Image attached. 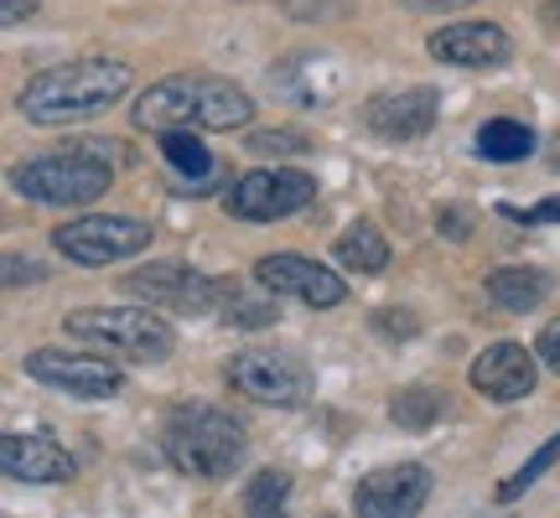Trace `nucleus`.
<instances>
[{"instance_id": "obj_1", "label": "nucleus", "mask_w": 560, "mask_h": 518, "mask_svg": "<svg viewBox=\"0 0 560 518\" xmlns=\"http://www.w3.org/2000/svg\"><path fill=\"white\" fill-rule=\"evenodd\" d=\"M130 62L120 58H79L62 62V68H47L16 94V109L26 125H79L104 115L109 104H120L130 94Z\"/></svg>"}, {"instance_id": "obj_2", "label": "nucleus", "mask_w": 560, "mask_h": 518, "mask_svg": "<svg viewBox=\"0 0 560 518\" xmlns=\"http://www.w3.org/2000/svg\"><path fill=\"white\" fill-rule=\"evenodd\" d=\"M249 120L255 99L213 73H172L136 99L140 130H244Z\"/></svg>"}, {"instance_id": "obj_3", "label": "nucleus", "mask_w": 560, "mask_h": 518, "mask_svg": "<svg viewBox=\"0 0 560 518\" xmlns=\"http://www.w3.org/2000/svg\"><path fill=\"white\" fill-rule=\"evenodd\" d=\"M161 451L177 467L182 478H202V482H223L240 472L244 451V425L219 404H202V399H187L177 404L166 425H161Z\"/></svg>"}, {"instance_id": "obj_4", "label": "nucleus", "mask_w": 560, "mask_h": 518, "mask_svg": "<svg viewBox=\"0 0 560 518\" xmlns=\"http://www.w3.org/2000/svg\"><path fill=\"white\" fill-rule=\"evenodd\" d=\"M109 156H120V145H109V140H79L68 151H47L37 161H21L16 172H11V187H16L21 198L42 202V208H89L115 181V161Z\"/></svg>"}, {"instance_id": "obj_5", "label": "nucleus", "mask_w": 560, "mask_h": 518, "mask_svg": "<svg viewBox=\"0 0 560 518\" xmlns=\"http://www.w3.org/2000/svg\"><path fill=\"white\" fill-rule=\"evenodd\" d=\"M62 332L94 353H109L125 363H166L177 348L172 327L151 306H83V311L62 317Z\"/></svg>"}, {"instance_id": "obj_6", "label": "nucleus", "mask_w": 560, "mask_h": 518, "mask_svg": "<svg viewBox=\"0 0 560 518\" xmlns=\"http://www.w3.org/2000/svg\"><path fill=\"white\" fill-rule=\"evenodd\" d=\"M223 379L234 384V395L255 399V404H270V410H296L317 395V374L296 358V353H276V348H249V353H234Z\"/></svg>"}, {"instance_id": "obj_7", "label": "nucleus", "mask_w": 560, "mask_h": 518, "mask_svg": "<svg viewBox=\"0 0 560 518\" xmlns=\"http://www.w3.org/2000/svg\"><path fill=\"white\" fill-rule=\"evenodd\" d=\"M317 202V177L301 172V166H260L229 187V219L240 223H280V219H296Z\"/></svg>"}, {"instance_id": "obj_8", "label": "nucleus", "mask_w": 560, "mask_h": 518, "mask_svg": "<svg viewBox=\"0 0 560 518\" xmlns=\"http://www.w3.org/2000/svg\"><path fill=\"white\" fill-rule=\"evenodd\" d=\"M62 259L73 264H120V259L151 249V223L125 219V213H94V219H73L52 234Z\"/></svg>"}, {"instance_id": "obj_9", "label": "nucleus", "mask_w": 560, "mask_h": 518, "mask_svg": "<svg viewBox=\"0 0 560 518\" xmlns=\"http://www.w3.org/2000/svg\"><path fill=\"white\" fill-rule=\"evenodd\" d=\"M26 379L47 384V389H62V395H79V399H109L120 395L125 374L115 363L104 358H89V353H62V348H32L26 358Z\"/></svg>"}, {"instance_id": "obj_10", "label": "nucleus", "mask_w": 560, "mask_h": 518, "mask_svg": "<svg viewBox=\"0 0 560 518\" xmlns=\"http://www.w3.org/2000/svg\"><path fill=\"white\" fill-rule=\"evenodd\" d=\"M431 498V472L416 461L380 467L353 487V514L359 518H416Z\"/></svg>"}, {"instance_id": "obj_11", "label": "nucleus", "mask_w": 560, "mask_h": 518, "mask_svg": "<svg viewBox=\"0 0 560 518\" xmlns=\"http://www.w3.org/2000/svg\"><path fill=\"white\" fill-rule=\"evenodd\" d=\"M255 280L270 285L276 296H291L301 306H317V311L348 301V280H338L327 264H317V259H306V255H265L255 264Z\"/></svg>"}, {"instance_id": "obj_12", "label": "nucleus", "mask_w": 560, "mask_h": 518, "mask_svg": "<svg viewBox=\"0 0 560 518\" xmlns=\"http://www.w3.org/2000/svg\"><path fill=\"white\" fill-rule=\"evenodd\" d=\"M467 379H472V389L482 399L514 404V399L535 395V384H540V353H529L520 342H493V348H482L478 358H472Z\"/></svg>"}, {"instance_id": "obj_13", "label": "nucleus", "mask_w": 560, "mask_h": 518, "mask_svg": "<svg viewBox=\"0 0 560 518\" xmlns=\"http://www.w3.org/2000/svg\"><path fill=\"white\" fill-rule=\"evenodd\" d=\"M125 291L140 296L145 306H172V311H192V317H208V311H213V275H198V270L172 264V259L125 275Z\"/></svg>"}, {"instance_id": "obj_14", "label": "nucleus", "mask_w": 560, "mask_h": 518, "mask_svg": "<svg viewBox=\"0 0 560 518\" xmlns=\"http://www.w3.org/2000/svg\"><path fill=\"white\" fill-rule=\"evenodd\" d=\"M425 52L446 68H499V62L514 58V42L499 21H457V26L431 32Z\"/></svg>"}, {"instance_id": "obj_15", "label": "nucleus", "mask_w": 560, "mask_h": 518, "mask_svg": "<svg viewBox=\"0 0 560 518\" xmlns=\"http://www.w3.org/2000/svg\"><path fill=\"white\" fill-rule=\"evenodd\" d=\"M441 115V94L436 89H389V94H374L363 104V125L380 140H416L425 136Z\"/></svg>"}, {"instance_id": "obj_16", "label": "nucleus", "mask_w": 560, "mask_h": 518, "mask_svg": "<svg viewBox=\"0 0 560 518\" xmlns=\"http://www.w3.org/2000/svg\"><path fill=\"white\" fill-rule=\"evenodd\" d=\"M0 472L11 482H37V487H47V482H73L79 461L68 457L58 440L11 431V436L0 440Z\"/></svg>"}, {"instance_id": "obj_17", "label": "nucleus", "mask_w": 560, "mask_h": 518, "mask_svg": "<svg viewBox=\"0 0 560 518\" xmlns=\"http://www.w3.org/2000/svg\"><path fill=\"white\" fill-rule=\"evenodd\" d=\"M223 327H276L280 321V306H276V291L260 285V280H240V275H213V311Z\"/></svg>"}, {"instance_id": "obj_18", "label": "nucleus", "mask_w": 560, "mask_h": 518, "mask_svg": "<svg viewBox=\"0 0 560 518\" xmlns=\"http://www.w3.org/2000/svg\"><path fill=\"white\" fill-rule=\"evenodd\" d=\"M488 285V301L503 306V311H535L545 296H550V275L545 270H529V264H503L482 280Z\"/></svg>"}, {"instance_id": "obj_19", "label": "nucleus", "mask_w": 560, "mask_h": 518, "mask_svg": "<svg viewBox=\"0 0 560 518\" xmlns=\"http://www.w3.org/2000/svg\"><path fill=\"white\" fill-rule=\"evenodd\" d=\"M338 259H342V270H359V275H380L384 264H389V239H384V234H380V228H374L369 219H359V223H348V228H342Z\"/></svg>"}, {"instance_id": "obj_20", "label": "nucleus", "mask_w": 560, "mask_h": 518, "mask_svg": "<svg viewBox=\"0 0 560 518\" xmlns=\"http://www.w3.org/2000/svg\"><path fill=\"white\" fill-rule=\"evenodd\" d=\"M478 156L493 166H514V161L535 156V130L524 120H488L478 130Z\"/></svg>"}, {"instance_id": "obj_21", "label": "nucleus", "mask_w": 560, "mask_h": 518, "mask_svg": "<svg viewBox=\"0 0 560 518\" xmlns=\"http://www.w3.org/2000/svg\"><path fill=\"white\" fill-rule=\"evenodd\" d=\"M161 161L187 181L213 177V151L198 140V130H161Z\"/></svg>"}, {"instance_id": "obj_22", "label": "nucleus", "mask_w": 560, "mask_h": 518, "mask_svg": "<svg viewBox=\"0 0 560 518\" xmlns=\"http://www.w3.org/2000/svg\"><path fill=\"white\" fill-rule=\"evenodd\" d=\"M285 508H291V472H276V467L255 472V482L244 487V514L249 518H285Z\"/></svg>"}, {"instance_id": "obj_23", "label": "nucleus", "mask_w": 560, "mask_h": 518, "mask_svg": "<svg viewBox=\"0 0 560 518\" xmlns=\"http://www.w3.org/2000/svg\"><path fill=\"white\" fill-rule=\"evenodd\" d=\"M446 410V395L436 389H400V395L389 399V420L400 425V431H431Z\"/></svg>"}, {"instance_id": "obj_24", "label": "nucleus", "mask_w": 560, "mask_h": 518, "mask_svg": "<svg viewBox=\"0 0 560 518\" xmlns=\"http://www.w3.org/2000/svg\"><path fill=\"white\" fill-rule=\"evenodd\" d=\"M556 461H560V436H550V440L540 446V451H535V457L524 461L520 472H514V478H509V482L499 487V503H520L524 493H529V487H535V482H540L545 472L556 467Z\"/></svg>"}, {"instance_id": "obj_25", "label": "nucleus", "mask_w": 560, "mask_h": 518, "mask_svg": "<svg viewBox=\"0 0 560 518\" xmlns=\"http://www.w3.org/2000/svg\"><path fill=\"white\" fill-rule=\"evenodd\" d=\"M312 140L301 130H255L249 136V156H306Z\"/></svg>"}, {"instance_id": "obj_26", "label": "nucleus", "mask_w": 560, "mask_h": 518, "mask_svg": "<svg viewBox=\"0 0 560 518\" xmlns=\"http://www.w3.org/2000/svg\"><path fill=\"white\" fill-rule=\"evenodd\" d=\"M37 280H47V270H42L37 259L5 255V285H37Z\"/></svg>"}, {"instance_id": "obj_27", "label": "nucleus", "mask_w": 560, "mask_h": 518, "mask_svg": "<svg viewBox=\"0 0 560 518\" xmlns=\"http://www.w3.org/2000/svg\"><path fill=\"white\" fill-rule=\"evenodd\" d=\"M535 353H540L545 368H556V374H560V317L540 327V342H535Z\"/></svg>"}, {"instance_id": "obj_28", "label": "nucleus", "mask_w": 560, "mask_h": 518, "mask_svg": "<svg viewBox=\"0 0 560 518\" xmlns=\"http://www.w3.org/2000/svg\"><path fill=\"white\" fill-rule=\"evenodd\" d=\"M37 11V0H0V26H21Z\"/></svg>"}, {"instance_id": "obj_29", "label": "nucleus", "mask_w": 560, "mask_h": 518, "mask_svg": "<svg viewBox=\"0 0 560 518\" xmlns=\"http://www.w3.org/2000/svg\"><path fill=\"white\" fill-rule=\"evenodd\" d=\"M380 332H389V338H395V332H400V338H416V321L405 317V311H380Z\"/></svg>"}, {"instance_id": "obj_30", "label": "nucleus", "mask_w": 560, "mask_h": 518, "mask_svg": "<svg viewBox=\"0 0 560 518\" xmlns=\"http://www.w3.org/2000/svg\"><path fill=\"white\" fill-rule=\"evenodd\" d=\"M509 219H524V223H560V198L540 202V208H529V213H514V208H509Z\"/></svg>"}, {"instance_id": "obj_31", "label": "nucleus", "mask_w": 560, "mask_h": 518, "mask_svg": "<svg viewBox=\"0 0 560 518\" xmlns=\"http://www.w3.org/2000/svg\"><path fill=\"white\" fill-rule=\"evenodd\" d=\"M436 228H441V234H452V239H467V228H472V219H467V213H441Z\"/></svg>"}, {"instance_id": "obj_32", "label": "nucleus", "mask_w": 560, "mask_h": 518, "mask_svg": "<svg viewBox=\"0 0 560 518\" xmlns=\"http://www.w3.org/2000/svg\"><path fill=\"white\" fill-rule=\"evenodd\" d=\"M400 5H416V11H457V5H472V0H400Z\"/></svg>"}, {"instance_id": "obj_33", "label": "nucleus", "mask_w": 560, "mask_h": 518, "mask_svg": "<svg viewBox=\"0 0 560 518\" xmlns=\"http://www.w3.org/2000/svg\"><path fill=\"white\" fill-rule=\"evenodd\" d=\"M540 16H545V26H556V32H560V0H545Z\"/></svg>"}, {"instance_id": "obj_34", "label": "nucleus", "mask_w": 560, "mask_h": 518, "mask_svg": "<svg viewBox=\"0 0 560 518\" xmlns=\"http://www.w3.org/2000/svg\"><path fill=\"white\" fill-rule=\"evenodd\" d=\"M556 166H560V140H556Z\"/></svg>"}]
</instances>
